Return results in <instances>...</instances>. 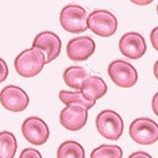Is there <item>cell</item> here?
<instances>
[{
	"label": "cell",
	"mask_w": 158,
	"mask_h": 158,
	"mask_svg": "<svg viewBox=\"0 0 158 158\" xmlns=\"http://www.w3.org/2000/svg\"><path fill=\"white\" fill-rule=\"evenodd\" d=\"M46 64V56L40 48L32 47L20 52L15 58L14 66L17 73L25 78L37 76Z\"/></svg>",
	"instance_id": "obj_1"
},
{
	"label": "cell",
	"mask_w": 158,
	"mask_h": 158,
	"mask_svg": "<svg viewBox=\"0 0 158 158\" xmlns=\"http://www.w3.org/2000/svg\"><path fill=\"white\" fill-rule=\"evenodd\" d=\"M87 13L86 10L79 5L71 4L64 7L60 15L59 21L61 27L66 32L72 34H79L85 32L87 27Z\"/></svg>",
	"instance_id": "obj_2"
},
{
	"label": "cell",
	"mask_w": 158,
	"mask_h": 158,
	"mask_svg": "<svg viewBox=\"0 0 158 158\" xmlns=\"http://www.w3.org/2000/svg\"><path fill=\"white\" fill-rule=\"evenodd\" d=\"M87 27L97 36L108 38L117 32L118 20L107 10H95L87 17Z\"/></svg>",
	"instance_id": "obj_3"
},
{
	"label": "cell",
	"mask_w": 158,
	"mask_h": 158,
	"mask_svg": "<svg viewBox=\"0 0 158 158\" xmlns=\"http://www.w3.org/2000/svg\"><path fill=\"white\" fill-rule=\"evenodd\" d=\"M96 127L100 135L107 139L118 140L123 135V122L117 112L104 110L96 118Z\"/></svg>",
	"instance_id": "obj_4"
},
{
	"label": "cell",
	"mask_w": 158,
	"mask_h": 158,
	"mask_svg": "<svg viewBox=\"0 0 158 158\" xmlns=\"http://www.w3.org/2000/svg\"><path fill=\"white\" fill-rule=\"evenodd\" d=\"M130 135L138 144H153L158 139V126L151 118H135L130 126Z\"/></svg>",
	"instance_id": "obj_5"
},
{
	"label": "cell",
	"mask_w": 158,
	"mask_h": 158,
	"mask_svg": "<svg viewBox=\"0 0 158 158\" xmlns=\"http://www.w3.org/2000/svg\"><path fill=\"white\" fill-rule=\"evenodd\" d=\"M108 74L112 81L121 88H131L138 78L136 69L122 59H117L109 64Z\"/></svg>",
	"instance_id": "obj_6"
},
{
	"label": "cell",
	"mask_w": 158,
	"mask_h": 158,
	"mask_svg": "<svg viewBox=\"0 0 158 158\" xmlns=\"http://www.w3.org/2000/svg\"><path fill=\"white\" fill-rule=\"evenodd\" d=\"M89 109L82 104L70 103L61 110L59 122L61 126L71 131H77L85 127L88 120Z\"/></svg>",
	"instance_id": "obj_7"
},
{
	"label": "cell",
	"mask_w": 158,
	"mask_h": 158,
	"mask_svg": "<svg viewBox=\"0 0 158 158\" xmlns=\"http://www.w3.org/2000/svg\"><path fill=\"white\" fill-rule=\"evenodd\" d=\"M22 133L24 137L34 145L44 144L49 137L48 125L44 120L38 117H30L24 121Z\"/></svg>",
	"instance_id": "obj_8"
},
{
	"label": "cell",
	"mask_w": 158,
	"mask_h": 158,
	"mask_svg": "<svg viewBox=\"0 0 158 158\" xmlns=\"http://www.w3.org/2000/svg\"><path fill=\"white\" fill-rule=\"evenodd\" d=\"M0 103L10 112L19 113L26 109L30 103L28 94L22 88L8 85L0 92Z\"/></svg>",
	"instance_id": "obj_9"
},
{
	"label": "cell",
	"mask_w": 158,
	"mask_h": 158,
	"mask_svg": "<svg viewBox=\"0 0 158 158\" xmlns=\"http://www.w3.org/2000/svg\"><path fill=\"white\" fill-rule=\"evenodd\" d=\"M32 47H36L43 51L46 56V64H48L59 56L61 51V41L56 34L44 31L37 35Z\"/></svg>",
	"instance_id": "obj_10"
},
{
	"label": "cell",
	"mask_w": 158,
	"mask_h": 158,
	"mask_svg": "<svg viewBox=\"0 0 158 158\" xmlns=\"http://www.w3.org/2000/svg\"><path fill=\"white\" fill-rule=\"evenodd\" d=\"M118 48L125 56L131 59H138L146 52V43L140 34L128 32L121 38Z\"/></svg>",
	"instance_id": "obj_11"
},
{
	"label": "cell",
	"mask_w": 158,
	"mask_h": 158,
	"mask_svg": "<svg viewBox=\"0 0 158 158\" xmlns=\"http://www.w3.org/2000/svg\"><path fill=\"white\" fill-rule=\"evenodd\" d=\"M96 49V44L90 37H78L69 41L66 47L67 56L73 61H84Z\"/></svg>",
	"instance_id": "obj_12"
},
{
	"label": "cell",
	"mask_w": 158,
	"mask_h": 158,
	"mask_svg": "<svg viewBox=\"0 0 158 158\" xmlns=\"http://www.w3.org/2000/svg\"><path fill=\"white\" fill-rule=\"evenodd\" d=\"M107 85L102 78L90 75L84 80L79 91L86 100L96 103L98 99L102 98L107 93Z\"/></svg>",
	"instance_id": "obj_13"
},
{
	"label": "cell",
	"mask_w": 158,
	"mask_h": 158,
	"mask_svg": "<svg viewBox=\"0 0 158 158\" xmlns=\"http://www.w3.org/2000/svg\"><path fill=\"white\" fill-rule=\"evenodd\" d=\"M89 76V71L82 66H70L63 72V80L66 85L78 91L80 90L84 80Z\"/></svg>",
	"instance_id": "obj_14"
},
{
	"label": "cell",
	"mask_w": 158,
	"mask_h": 158,
	"mask_svg": "<svg viewBox=\"0 0 158 158\" xmlns=\"http://www.w3.org/2000/svg\"><path fill=\"white\" fill-rule=\"evenodd\" d=\"M57 158H85V151L83 146L77 141L67 140L59 145Z\"/></svg>",
	"instance_id": "obj_15"
},
{
	"label": "cell",
	"mask_w": 158,
	"mask_h": 158,
	"mask_svg": "<svg viewBox=\"0 0 158 158\" xmlns=\"http://www.w3.org/2000/svg\"><path fill=\"white\" fill-rule=\"evenodd\" d=\"M17 151L16 137L10 131L0 132V158H14Z\"/></svg>",
	"instance_id": "obj_16"
},
{
	"label": "cell",
	"mask_w": 158,
	"mask_h": 158,
	"mask_svg": "<svg viewBox=\"0 0 158 158\" xmlns=\"http://www.w3.org/2000/svg\"><path fill=\"white\" fill-rule=\"evenodd\" d=\"M90 158H123V150L118 145L103 144L91 152Z\"/></svg>",
	"instance_id": "obj_17"
},
{
	"label": "cell",
	"mask_w": 158,
	"mask_h": 158,
	"mask_svg": "<svg viewBox=\"0 0 158 158\" xmlns=\"http://www.w3.org/2000/svg\"><path fill=\"white\" fill-rule=\"evenodd\" d=\"M58 97H59V100H60L63 104H65V105H68V104H70V103H79V104H82V105L87 107L89 110H90L92 107H94V105L96 104L94 102H90V101L86 100V99L82 96L80 91L71 92V91L62 90L59 92Z\"/></svg>",
	"instance_id": "obj_18"
},
{
	"label": "cell",
	"mask_w": 158,
	"mask_h": 158,
	"mask_svg": "<svg viewBox=\"0 0 158 158\" xmlns=\"http://www.w3.org/2000/svg\"><path fill=\"white\" fill-rule=\"evenodd\" d=\"M19 158H43L42 154L39 150L34 149V148H26L24 149Z\"/></svg>",
	"instance_id": "obj_19"
},
{
	"label": "cell",
	"mask_w": 158,
	"mask_h": 158,
	"mask_svg": "<svg viewBox=\"0 0 158 158\" xmlns=\"http://www.w3.org/2000/svg\"><path fill=\"white\" fill-rule=\"evenodd\" d=\"M8 74H9V69L7 66V63L0 57V83H2L6 80V78L8 77Z\"/></svg>",
	"instance_id": "obj_20"
},
{
	"label": "cell",
	"mask_w": 158,
	"mask_h": 158,
	"mask_svg": "<svg viewBox=\"0 0 158 158\" xmlns=\"http://www.w3.org/2000/svg\"><path fill=\"white\" fill-rule=\"evenodd\" d=\"M150 42L155 51H158V27L154 28L150 33Z\"/></svg>",
	"instance_id": "obj_21"
},
{
	"label": "cell",
	"mask_w": 158,
	"mask_h": 158,
	"mask_svg": "<svg viewBox=\"0 0 158 158\" xmlns=\"http://www.w3.org/2000/svg\"><path fill=\"white\" fill-rule=\"evenodd\" d=\"M128 158H152V157L150 156V154H148V153L144 151H136L131 154Z\"/></svg>",
	"instance_id": "obj_22"
},
{
	"label": "cell",
	"mask_w": 158,
	"mask_h": 158,
	"mask_svg": "<svg viewBox=\"0 0 158 158\" xmlns=\"http://www.w3.org/2000/svg\"><path fill=\"white\" fill-rule=\"evenodd\" d=\"M157 100H158V93H155L154 96H153V98H152V110H153V112H154L155 115H158V108H157L158 102H157Z\"/></svg>",
	"instance_id": "obj_23"
},
{
	"label": "cell",
	"mask_w": 158,
	"mask_h": 158,
	"mask_svg": "<svg viewBox=\"0 0 158 158\" xmlns=\"http://www.w3.org/2000/svg\"><path fill=\"white\" fill-rule=\"evenodd\" d=\"M131 2L135 3L136 5H140V6H145V5L150 4L153 0H130Z\"/></svg>",
	"instance_id": "obj_24"
},
{
	"label": "cell",
	"mask_w": 158,
	"mask_h": 158,
	"mask_svg": "<svg viewBox=\"0 0 158 158\" xmlns=\"http://www.w3.org/2000/svg\"><path fill=\"white\" fill-rule=\"evenodd\" d=\"M157 61L155 62V65H154V73H155V76L157 77V69H156V67H157Z\"/></svg>",
	"instance_id": "obj_25"
}]
</instances>
